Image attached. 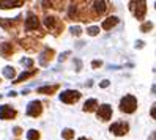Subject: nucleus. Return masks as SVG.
Wrapping results in <instances>:
<instances>
[{
  "label": "nucleus",
  "mask_w": 156,
  "mask_h": 140,
  "mask_svg": "<svg viewBox=\"0 0 156 140\" xmlns=\"http://www.w3.org/2000/svg\"><path fill=\"white\" fill-rule=\"evenodd\" d=\"M44 25H46V29L54 35H58L63 30V27H65L57 16H46L44 17Z\"/></svg>",
  "instance_id": "1"
},
{
  "label": "nucleus",
  "mask_w": 156,
  "mask_h": 140,
  "mask_svg": "<svg viewBox=\"0 0 156 140\" xmlns=\"http://www.w3.org/2000/svg\"><path fill=\"white\" fill-rule=\"evenodd\" d=\"M137 109V99L133 95H125L120 101V110L125 114H134Z\"/></svg>",
  "instance_id": "2"
},
{
  "label": "nucleus",
  "mask_w": 156,
  "mask_h": 140,
  "mask_svg": "<svg viewBox=\"0 0 156 140\" xmlns=\"http://www.w3.org/2000/svg\"><path fill=\"white\" fill-rule=\"evenodd\" d=\"M129 10L137 21H144L145 13H147V2H142V0H139V2H136V0L129 2Z\"/></svg>",
  "instance_id": "3"
},
{
  "label": "nucleus",
  "mask_w": 156,
  "mask_h": 140,
  "mask_svg": "<svg viewBox=\"0 0 156 140\" xmlns=\"http://www.w3.org/2000/svg\"><path fill=\"white\" fill-rule=\"evenodd\" d=\"M109 131L117 137H123L129 132V124H128L126 121H115V123H112L109 126Z\"/></svg>",
  "instance_id": "4"
},
{
  "label": "nucleus",
  "mask_w": 156,
  "mask_h": 140,
  "mask_svg": "<svg viewBox=\"0 0 156 140\" xmlns=\"http://www.w3.org/2000/svg\"><path fill=\"white\" fill-rule=\"evenodd\" d=\"M80 91L77 90H65L63 93H60V101L65 102V104H76L80 99Z\"/></svg>",
  "instance_id": "5"
},
{
  "label": "nucleus",
  "mask_w": 156,
  "mask_h": 140,
  "mask_svg": "<svg viewBox=\"0 0 156 140\" xmlns=\"http://www.w3.org/2000/svg\"><path fill=\"white\" fill-rule=\"evenodd\" d=\"M25 114L32 117V118H38L41 114H43V102L41 101H30L29 102V106H27V110H25Z\"/></svg>",
  "instance_id": "6"
},
{
  "label": "nucleus",
  "mask_w": 156,
  "mask_h": 140,
  "mask_svg": "<svg viewBox=\"0 0 156 140\" xmlns=\"http://www.w3.org/2000/svg\"><path fill=\"white\" fill-rule=\"evenodd\" d=\"M112 107L109 106V104H101V106H98V109H96V118L98 120H101V121H109L112 118Z\"/></svg>",
  "instance_id": "7"
},
{
  "label": "nucleus",
  "mask_w": 156,
  "mask_h": 140,
  "mask_svg": "<svg viewBox=\"0 0 156 140\" xmlns=\"http://www.w3.org/2000/svg\"><path fill=\"white\" fill-rule=\"evenodd\" d=\"M38 29H40L38 16H35L33 13H29L27 14V19H25V30L32 32V30H38Z\"/></svg>",
  "instance_id": "8"
},
{
  "label": "nucleus",
  "mask_w": 156,
  "mask_h": 140,
  "mask_svg": "<svg viewBox=\"0 0 156 140\" xmlns=\"http://www.w3.org/2000/svg\"><path fill=\"white\" fill-rule=\"evenodd\" d=\"M17 117L16 109H13L11 106H2L0 107V120H14Z\"/></svg>",
  "instance_id": "9"
},
{
  "label": "nucleus",
  "mask_w": 156,
  "mask_h": 140,
  "mask_svg": "<svg viewBox=\"0 0 156 140\" xmlns=\"http://www.w3.org/2000/svg\"><path fill=\"white\" fill-rule=\"evenodd\" d=\"M54 55H55V51H54V49H49V47H46L44 52L40 54V58H38V60H40V65H41V66H48V65L52 61Z\"/></svg>",
  "instance_id": "10"
},
{
  "label": "nucleus",
  "mask_w": 156,
  "mask_h": 140,
  "mask_svg": "<svg viewBox=\"0 0 156 140\" xmlns=\"http://www.w3.org/2000/svg\"><path fill=\"white\" fill-rule=\"evenodd\" d=\"M24 0H0V10H11V8L22 6Z\"/></svg>",
  "instance_id": "11"
},
{
  "label": "nucleus",
  "mask_w": 156,
  "mask_h": 140,
  "mask_svg": "<svg viewBox=\"0 0 156 140\" xmlns=\"http://www.w3.org/2000/svg\"><path fill=\"white\" fill-rule=\"evenodd\" d=\"M38 74V69H30V71H24L21 76H17L16 79H14V85H17V83H22L24 80H29L30 77H33V76H36Z\"/></svg>",
  "instance_id": "12"
},
{
  "label": "nucleus",
  "mask_w": 156,
  "mask_h": 140,
  "mask_svg": "<svg viewBox=\"0 0 156 140\" xmlns=\"http://www.w3.org/2000/svg\"><path fill=\"white\" fill-rule=\"evenodd\" d=\"M14 52V47L11 43H2L0 44V54H2L3 58H11V55Z\"/></svg>",
  "instance_id": "13"
},
{
  "label": "nucleus",
  "mask_w": 156,
  "mask_h": 140,
  "mask_svg": "<svg viewBox=\"0 0 156 140\" xmlns=\"http://www.w3.org/2000/svg\"><path fill=\"white\" fill-rule=\"evenodd\" d=\"M118 24V17L117 16H109L107 19L103 21V24H101V29L103 30H111L112 27H115Z\"/></svg>",
  "instance_id": "14"
},
{
  "label": "nucleus",
  "mask_w": 156,
  "mask_h": 140,
  "mask_svg": "<svg viewBox=\"0 0 156 140\" xmlns=\"http://www.w3.org/2000/svg\"><path fill=\"white\" fill-rule=\"evenodd\" d=\"M60 88L58 83H55V85H46V87H40L38 90H36V93H40V95H54L57 90Z\"/></svg>",
  "instance_id": "15"
},
{
  "label": "nucleus",
  "mask_w": 156,
  "mask_h": 140,
  "mask_svg": "<svg viewBox=\"0 0 156 140\" xmlns=\"http://www.w3.org/2000/svg\"><path fill=\"white\" fill-rule=\"evenodd\" d=\"M98 101L96 99H87L85 102H84V107H82V110L84 112H88V114H91V112H96V109H98Z\"/></svg>",
  "instance_id": "16"
},
{
  "label": "nucleus",
  "mask_w": 156,
  "mask_h": 140,
  "mask_svg": "<svg viewBox=\"0 0 156 140\" xmlns=\"http://www.w3.org/2000/svg\"><path fill=\"white\" fill-rule=\"evenodd\" d=\"M3 76L10 80H14L16 79V69L13 66H5L3 68Z\"/></svg>",
  "instance_id": "17"
},
{
  "label": "nucleus",
  "mask_w": 156,
  "mask_h": 140,
  "mask_svg": "<svg viewBox=\"0 0 156 140\" xmlns=\"http://www.w3.org/2000/svg\"><path fill=\"white\" fill-rule=\"evenodd\" d=\"M76 135L74 132V129H71V128H65L62 131V138H65V140H73Z\"/></svg>",
  "instance_id": "18"
},
{
  "label": "nucleus",
  "mask_w": 156,
  "mask_h": 140,
  "mask_svg": "<svg viewBox=\"0 0 156 140\" xmlns=\"http://www.w3.org/2000/svg\"><path fill=\"white\" fill-rule=\"evenodd\" d=\"M40 138H41L40 131H36V129H30L29 132H27V140H40Z\"/></svg>",
  "instance_id": "19"
},
{
  "label": "nucleus",
  "mask_w": 156,
  "mask_h": 140,
  "mask_svg": "<svg viewBox=\"0 0 156 140\" xmlns=\"http://www.w3.org/2000/svg\"><path fill=\"white\" fill-rule=\"evenodd\" d=\"M150 30H153V22H144L142 25H140V32L142 33H147V32H150Z\"/></svg>",
  "instance_id": "20"
},
{
  "label": "nucleus",
  "mask_w": 156,
  "mask_h": 140,
  "mask_svg": "<svg viewBox=\"0 0 156 140\" xmlns=\"http://www.w3.org/2000/svg\"><path fill=\"white\" fill-rule=\"evenodd\" d=\"M33 60L32 58H22L21 60V65H22V66H25V68H29V69H33Z\"/></svg>",
  "instance_id": "21"
},
{
  "label": "nucleus",
  "mask_w": 156,
  "mask_h": 140,
  "mask_svg": "<svg viewBox=\"0 0 156 140\" xmlns=\"http://www.w3.org/2000/svg\"><path fill=\"white\" fill-rule=\"evenodd\" d=\"M98 33H99V27H96V25L88 27L87 29V35H90V36H96Z\"/></svg>",
  "instance_id": "22"
},
{
  "label": "nucleus",
  "mask_w": 156,
  "mask_h": 140,
  "mask_svg": "<svg viewBox=\"0 0 156 140\" xmlns=\"http://www.w3.org/2000/svg\"><path fill=\"white\" fill-rule=\"evenodd\" d=\"M71 33L73 35H74V36H80L82 35V29H80V27H71Z\"/></svg>",
  "instance_id": "23"
},
{
  "label": "nucleus",
  "mask_w": 156,
  "mask_h": 140,
  "mask_svg": "<svg viewBox=\"0 0 156 140\" xmlns=\"http://www.w3.org/2000/svg\"><path fill=\"white\" fill-rule=\"evenodd\" d=\"M22 132H24V131H22V128H19V126H16V128L13 129V134H14L16 137H19Z\"/></svg>",
  "instance_id": "24"
},
{
  "label": "nucleus",
  "mask_w": 156,
  "mask_h": 140,
  "mask_svg": "<svg viewBox=\"0 0 156 140\" xmlns=\"http://www.w3.org/2000/svg\"><path fill=\"white\" fill-rule=\"evenodd\" d=\"M103 66V61L101 60H95L93 63H91V68H101Z\"/></svg>",
  "instance_id": "25"
},
{
  "label": "nucleus",
  "mask_w": 156,
  "mask_h": 140,
  "mask_svg": "<svg viewBox=\"0 0 156 140\" xmlns=\"http://www.w3.org/2000/svg\"><path fill=\"white\" fill-rule=\"evenodd\" d=\"M109 83H111V82H109L107 79H104L103 82H99V87H101V88H107V87H109Z\"/></svg>",
  "instance_id": "26"
},
{
  "label": "nucleus",
  "mask_w": 156,
  "mask_h": 140,
  "mask_svg": "<svg viewBox=\"0 0 156 140\" xmlns=\"http://www.w3.org/2000/svg\"><path fill=\"white\" fill-rule=\"evenodd\" d=\"M69 54H71L69 51H68V52H65V54H62V55H60V58H58V60H60V61H63V60H66V57H68V55H69Z\"/></svg>",
  "instance_id": "27"
},
{
  "label": "nucleus",
  "mask_w": 156,
  "mask_h": 140,
  "mask_svg": "<svg viewBox=\"0 0 156 140\" xmlns=\"http://www.w3.org/2000/svg\"><path fill=\"white\" fill-rule=\"evenodd\" d=\"M136 47H139V49L144 47V41H137V43H136Z\"/></svg>",
  "instance_id": "28"
},
{
  "label": "nucleus",
  "mask_w": 156,
  "mask_h": 140,
  "mask_svg": "<svg viewBox=\"0 0 156 140\" xmlns=\"http://www.w3.org/2000/svg\"><path fill=\"white\" fill-rule=\"evenodd\" d=\"M8 96H10V98H14V96H17V93H16V91H10V95H8Z\"/></svg>",
  "instance_id": "29"
},
{
  "label": "nucleus",
  "mask_w": 156,
  "mask_h": 140,
  "mask_svg": "<svg viewBox=\"0 0 156 140\" xmlns=\"http://www.w3.org/2000/svg\"><path fill=\"white\" fill-rule=\"evenodd\" d=\"M151 118H154V104L151 106Z\"/></svg>",
  "instance_id": "30"
},
{
  "label": "nucleus",
  "mask_w": 156,
  "mask_h": 140,
  "mask_svg": "<svg viewBox=\"0 0 156 140\" xmlns=\"http://www.w3.org/2000/svg\"><path fill=\"white\" fill-rule=\"evenodd\" d=\"M77 140H90V138H87V137H79Z\"/></svg>",
  "instance_id": "31"
},
{
  "label": "nucleus",
  "mask_w": 156,
  "mask_h": 140,
  "mask_svg": "<svg viewBox=\"0 0 156 140\" xmlns=\"http://www.w3.org/2000/svg\"><path fill=\"white\" fill-rule=\"evenodd\" d=\"M0 83H2V77H0Z\"/></svg>",
  "instance_id": "32"
}]
</instances>
